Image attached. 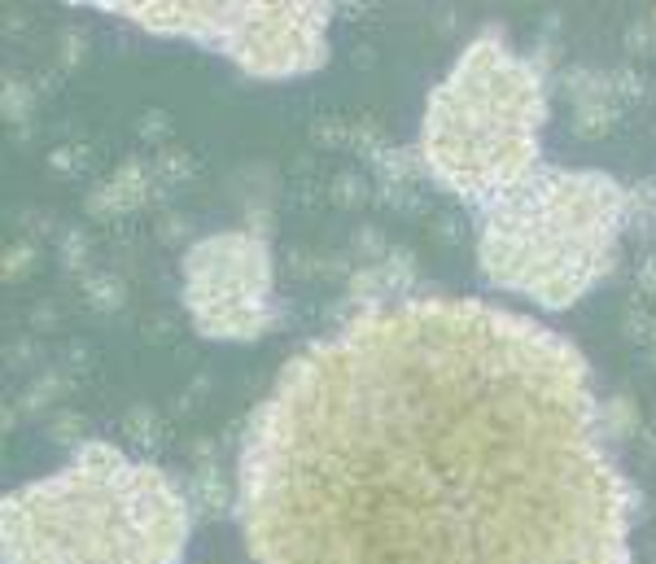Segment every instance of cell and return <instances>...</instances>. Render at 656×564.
Here are the masks:
<instances>
[{
    "instance_id": "cell-2",
    "label": "cell",
    "mask_w": 656,
    "mask_h": 564,
    "mask_svg": "<svg viewBox=\"0 0 656 564\" xmlns=\"http://www.w3.org/2000/svg\"><path fill=\"white\" fill-rule=\"evenodd\" d=\"M189 539L193 504L176 473L105 438L0 499L4 564H184Z\"/></svg>"
},
{
    "instance_id": "cell-18",
    "label": "cell",
    "mask_w": 656,
    "mask_h": 564,
    "mask_svg": "<svg viewBox=\"0 0 656 564\" xmlns=\"http://www.w3.org/2000/svg\"><path fill=\"white\" fill-rule=\"evenodd\" d=\"M363 198H367V189H363L359 176H341V180L332 184V202H341V206H359Z\"/></svg>"
},
{
    "instance_id": "cell-7",
    "label": "cell",
    "mask_w": 656,
    "mask_h": 564,
    "mask_svg": "<svg viewBox=\"0 0 656 564\" xmlns=\"http://www.w3.org/2000/svg\"><path fill=\"white\" fill-rule=\"evenodd\" d=\"M154 193V171L140 162V158H127L114 167L110 180H101V189L88 193V215L92 219H118V215H132L149 202Z\"/></svg>"
},
{
    "instance_id": "cell-16",
    "label": "cell",
    "mask_w": 656,
    "mask_h": 564,
    "mask_svg": "<svg viewBox=\"0 0 656 564\" xmlns=\"http://www.w3.org/2000/svg\"><path fill=\"white\" fill-rule=\"evenodd\" d=\"M61 246H66V255H61V263H66L70 272H79V268H83V259H88V241H83V233H79V228H70V233H61Z\"/></svg>"
},
{
    "instance_id": "cell-15",
    "label": "cell",
    "mask_w": 656,
    "mask_h": 564,
    "mask_svg": "<svg viewBox=\"0 0 656 564\" xmlns=\"http://www.w3.org/2000/svg\"><path fill=\"white\" fill-rule=\"evenodd\" d=\"M57 385H66V376H61V372H48V376H39V381L31 385V394L22 398V407H26V411H39V407H44V403L57 394Z\"/></svg>"
},
{
    "instance_id": "cell-6",
    "label": "cell",
    "mask_w": 656,
    "mask_h": 564,
    "mask_svg": "<svg viewBox=\"0 0 656 564\" xmlns=\"http://www.w3.org/2000/svg\"><path fill=\"white\" fill-rule=\"evenodd\" d=\"M180 297L206 341H259L276 328V263L255 228L193 237L180 259Z\"/></svg>"
},
{
    "instance_id": "cell-11",
    "label": "cell",
    "mask_w": 656,
    "mask_h": 564,
    "mask_svg": "<svg viewBox=\"0 0 656 564\" xmlns=\"http://www.w3.org/2000/svg\"><path fill=\"white\" fill-rule=\"evenodd\" d=\"M149 171H154V184H162V189H167V180H171V189H180V184H189V180H193V158H189L184 149H171V145H167V149L154 158V167H149Z\"/></svg>"
},
{
    "instance_id": "cell-3",
    "label": "cell",
    "mask_w": 656,
    "mask_h": 564,
    "mask_svg": "<svg viewBox=\"0 0 656 564\" xmlns=\"http://www.w3.org/2000/svg\"><path fill=\"white\" fill-rule=\"evenodd\" d=\"M547 75L517 53L499 22H486L429 88L420 114V167L468 211L512 193L543 167Z\"/></svg>"
},
{
    "instance_id": "cell-12",
    "label": "cell",
    "mask_w": 656,
    "mask_h": 564,
    "mask_svg": "<svg viewBox=\"0 0 656 564\" xmlns=\"http://www.w3.org/2000/svg\"><path fill=\"white\" fill-rule=\"evenodd\" d=\"M31 101H35L31 88H26L18 75H9V79H4V119H9V123H22V119L31 114Z\"/></svg>"
},
{
    "instance_id": "cell-9",
    "label": "cell",
    "mask_w": 656,
    "mask_h": 564,
    "mask_svg": "<svg viewBox=\"0 0 656 564\" xmlns=\"http://www.w3.org/2000/svg\"><path fill=\"white\" fill-rule=\"evenodd\" d=\"M123 429H127V438H132V447H136L140 455H154L158 442H162V420H158V411H154L149 403H136V407L127 411Z\"/></svg>"
},
{
    "instance_id": "cell-21",
    "label": "cell",
    "mask_w": 656,
    "mask_h": 564,
    "mask_svg": "<svg viewBox=\"0 0 656 564\" xmlns=\"http://www.w3.org/2000/svg\"><path fill=\"white\" fill-rule=\"evenodd\" d=\"M644 289H653V293H656V259H648V263H644Z\"/></svg>"
},
{
    "instance_id": "cell-1",
    "label": "cell",
    "mask_w": 656,
    "mask_h": 564,
    "mask_svg": "<svg viewBox=\"0 0 656 564\" xmlns=\"http://www.w3.org/2000/svg\"><path fill=\"white\" fill-rule=\"evenodd\" d=\"M635 512L587 354L482 297L359 306L237 447L250 564H631Z\"/></svg>"
},
{
    "instance_id": "cell-5",
    "label": "cell",
    "mask_w": 656,
    "mask_h": 564,
    "mask_svg": "<svg viewBox=\"0 0 656 564\" xmlns=\"http://www.w3.org/2000/svg\"><path fill=\"white\" fill-rule=\"evenodd\" d=\"M92 9L123 18L162 40H189L228 57L241 75L285 83L316 75L328 61L332 4H167V0H97Z\"/></svg>"
},
{
    "instance_id": "cell-4",
    "label": "cell",
    "mask_w": 656,
    "mask_h": 564,
    "mask_svg": "<svg viewBox=\"0 0 656 564\" xmlns=\"http://www.w3.org/2000/svg\"><path fill=\"white\" fill-rule=\"evenodd\" d=\"M631 193L600 167L543 162L499 202L473 211L482 281L539 311H569L609 281Z\"/></svg>"
},
{
    "instance_id": "cell-19",
    "label": "cell",
    "mask_w": 656,
    "mask_h": 564,
    "mask_svg": "<svg viewBox=\"0 0 656 564\" xmlns=\"http://www.w3.org/2000/svg\"><path fill=\"white\" fill-rule=\"evenodd\" d=\"M22 263H26V268L35 263V246H31V241H26V246H22V241H18V246H9V255H4V277L13 281V277L22 272Z\"/></svg>"
},
{
    "instance_id": "cell-13",
    "label": "cell",
    "mask_w": 656,
    "mask_h": 564,
    "mask_svg": "<svg viewBox=\"0 0 656 564\" xmlns=\"http://www.w3.org/2000/svg\"><path fill=\"white\" fill-rule=\"evenodd\" d=\"M604 429L618 433H635V403L631 398H604Z\"/></svg>"
},
{
    "instance_id": "cell-17",
    "label": "cell",
    "mask_w": 656,
    "mask_h": 564,
    "mask_svg": "<svg viewBox=\"0 0 656 564\" xmlns=\"http://www.w3.org/2000/svg\"><path fill=\"white\" fill-rule=\"evenodd\" d=\"M83 420L79 416H57V425H53V442H66L70 451H79L88 438H83V429H79Z\"/></svg>"
},
{
    "instance_id": "cell-14",
    "label": "cell",
    "mask_w": 656,
    "mask_h": 564,
    "mask_svg": "<svg viewBox=\"0 0 656 564\" xmlns=\"http://www.w3.org/2000/svg\"><path fill=\"white\" fill-rule=\"evenodd\" d=\"M171 114L167 110H145L140 114V140L145 145H167V136H171Z\"/></svg>"
},
{
    "instance_id": "cell-8",
    "label": "cell",
    "mask_w": 656,
    "mask_h": 564,
    "mask_svg": "<svg viewBox=\"0 0 656 564\" xmlns=\"http://www.w3.org/2000/svg\"><path fill=\"white\" fill-rule=\"evenodd\" d=\"M197 499H202L206 517H233V508H237V482H228L224 469L206 460L197 469Z\"/></svg>"
},
{
    "instance_id": "cell-20",
    "label": "cell",
    "mask_w": 656,
    "mask_h": 564,
    "mask_svg": "<svg viewBox=\"0 0 656 564\" xmlns=\"http://www.w3.org/2000/svg\"><path fill=\"white\" fill-rule=\"evenodd\" d=\"M158 233H162L167 241H184V237H189V224L176 215V219H162V224H158Z\"/></svg>"
},
{
    "instance_id": "cell-22",
    "label": "cell",
    "mask_w": 656,
    "mask_h": 564,
    "mask_svg": "<svg viewBox=\"0 0 656 564\" xmlns=\"http://www.w3.org/2000/svg\"><path fill=\"white\" fill-rule=\"evenodd\" d=\"M648 346H653V363H656V315H653V332H648Z\"/></svg>"
},
{
    "instance_id": "cell-10",
    "label": "cell",
    "mask_w": 656,
    "mask_h": 564,
    "mask_svg": "<svg viewBox=\"0 0 656 564\" xmlns=\"http://www.w3.org/2000/svg\"><path fill=\"white\" fill-rule=\"evenodd\" d=\"M83 297H88V306H92V311L114 315V311L127 302V284L118 281V277H110V272H97V277H88V281H83Z\"/></svg>"
}]
</instances>
